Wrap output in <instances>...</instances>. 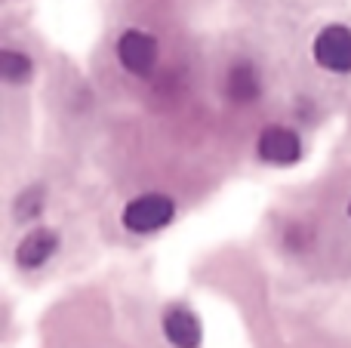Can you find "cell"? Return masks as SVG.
<instances>
[{
    "label": "cell",
    "mask_w": 351,
    "mask_h": 348,
    "mask_svg": "<svg viewBox=\"0 0 351 348\" xmlns=\"http://www.w3.org/2000/svg\"><path fill=\"white\" fill-rule=\"evenodd\" d=\"M176 201L164 191H145L123 203L121 225L130 234H158L176 222Z\"/></svg>",
    "instance_id": "6da1fadb"
},
{
    "label": "cell",
    "mask_w": 351,
    "mask_h": 348,
    "mask_svg": "<svg viewBox=\"0 0 351 348\" xmlns=\"http://www.w3.org/2000/svg\"><path fill=\"white\" fill-rule=\"evenodd\" d=\"M311 59L321 71L327 74H339L346 77L351 74V28L348 25H324L311 40Z\"/></svg>",
    "instance_id": "7a4b0ae2"
},
{
    "label": "cell",
    "mask_w": 351,
    "mask_h": 348,
    "mask_svg": "<svg viewBox=\"0 0 351 348\" xmlns=\"http://www.w3.org/2000/svg\"><path fill=\"white\" fill-rule=\"evenodd\" d=\"M114 55H117V65H121L123 71L136 74V77H148V74L158 68V59H160L158 37L142 31V28H127V31H121V37H117Z\"/></svg>",
    "instance_id": "3957f363"
},
{
    "label": "cell",
    "mask_w": 351,
    "mask_h": 348,
    "mask_svg": "<svg viewBox=\"0 0 351 348\" xmlns=\"http://www.w3.org/2000/svg\"><path fill=\"white\" fill-rule=\"evenodd\" d=\"M256 154L265 164L290 166L302 158V136H299V129L287 127V123H271L256 139Z\"/></svg>",
    "instance_id": "277c9868"
},
{
    "label": "cell",
    "mask_w": 351,
    "mask_h": 348,
    "mask_svg": "<svg viewBox=\"0 0 351 348\" xmlns=\"http://www.w3.org/2000/svg\"><path fill=\"white\" fill-rule=\"evenodd\" d=\"M160 333H164V339L173 348H200V343H204L200 318L185 302H173V306L164 308V314H160Z\"/></svg>",
    "instance_id": "5b68a950"
},
{
    "label": "cell",
    "mask_w": 351,
    "mask_h": 348,
    "mask_svg": "<svg viewBox=\"0 0 351 348\" xmlns=\"http://www.w3.org/2000/svg\"><path fill=\"white\" fill-rule=\"evenodd\" d=\"M59 247H62V238L56 228H47V225L31 228L16 244V265L22 271H37L59 253Z\"/></svg>",
    "instance_id": "8992f818"
},
{
    "label": "cell",
    "mask_w": 351,
    "mask_h": 348,
    "mask_svg": "<svg viewBox=\"0 0 351 348\" xmlns=\"http://www.w3.org/2000/svg\"><path fill=\"white\" fill-rule=\"evenodd\" d=\"M262 92V77L256 71L253 62H234L225 74V96L237 105H250L256 102Z\"/></svg>",
    "instance_id": "52a82bcc"
},
{
    "label": "cell",
    "mask_w": 351,
    "mask_h": 348,
    "mask_svg": "<svg viewBox=\"0 0 351 348\" xmlns=\"http://www.w3.org/2000/svg\"><path fill=\"white\" fill-rule=\"evenodd\" d=\"M31 74H34V62H31L28 53H22V49H0V77H3V84L10 86H22L31 80Z\"/></svg>",
    "instance_id": "ba28073f"
},
{
    "label": "cell",
    "mask_w": 351,
    "mask_h": 348,
    "mask_svg": "<svg viewBox=\"0 0 351 348\" xmlns=\"http://www.w3.org/2000/svg\"><path fill=\"white\" fill-rule=\"evenodd\" d=\"M43 210V191L40 188H28V191H22V195L16 197V219L19 222H28V219H34L37 213Z\"/></svg>",
    "instance_id": "9c48e42d"
},
{
    "label": "cell",
    "mask_w": 351,
    "mask_h": 348,
    "mask_svg": "<svg viewBox=\"0 0 351 348\" xmlns=\"http://www.w3.org/2000/svg\"><path fill=\"white\" fill-rule=\"evenodd\" d=\"M348 219H351V201H348Z\"/></svg>",
    "instance_id": "30bf717a"
}]
</instances>
